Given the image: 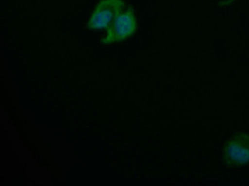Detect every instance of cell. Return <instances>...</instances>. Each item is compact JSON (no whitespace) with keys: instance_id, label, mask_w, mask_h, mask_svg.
<instances>
[{"instance_id":"1","label":"cell","mask_w":249,"mask_h":186,"mask_svg":"<svg viewBox=\"0 0 249 186\" xmlns=\"http://www.w3.org/2000/svg\"><path fill=\"white\" fill-rule=\"evenodd\" d=\"M222 159L230 167H240L249 163V133H238L230 138L223 148Z\"/></svg>"},{"instance_id":"2","label":"cell","mask_w":249,"mask_h":186,"mask_svg":"<svg viewBox=\"0 0 249 186\" xmlns=\"http://www.w3.org/2000/svg\"><path fill=\"white\" fill-rule=\"evenodd\" d=\"M137 29V20L134 10L128 9L118 14L107 29L106 37L101 40L103 45L119 42L131 37Z\"/></svg>"},{"instance_id":"3","label":"cell","mask_w":249,"mask_h":186,"mask_svg":"<svg viewBox=\"0 0 249 186\" xmlns=\"http://www.w3.org/2000/svg\"><path fill=\"white\" fill-rule=\"evenodd\" d=\"M124 7L123 0H101L94 9L87 29L90 30L108 29L113 20Z\"/></svg>"},{"instance_id":"4","label":"cell","mask_w":249,"mask_h":186,"mask_svg":"<svg viewBox=\"0 0 249 186\" xmlns=\"http://www.w3.org/2000/svg\"><path fill=\"white\" fill-rule=\"evenodd\" d=\"M235 1H237V0H226V1H224V2H222L220 5L222 6H229V5L232 3V2H235Z\"/></svg>"}]
</instances>
